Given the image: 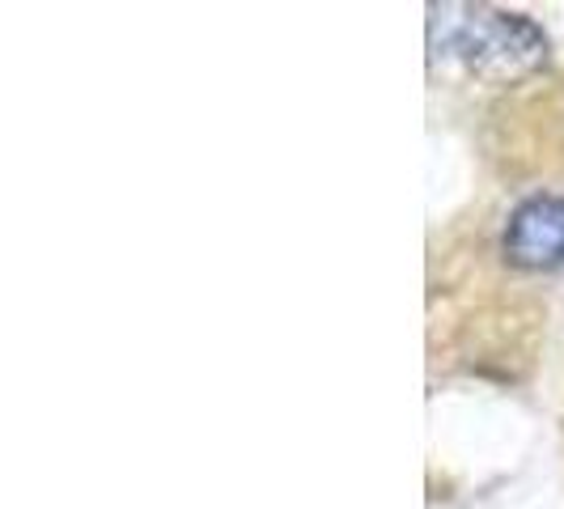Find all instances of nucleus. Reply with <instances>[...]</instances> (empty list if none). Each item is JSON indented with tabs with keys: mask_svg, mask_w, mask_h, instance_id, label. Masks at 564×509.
Listing matches in <instances>:
<instances>
[{
	"mask_svg": "<svg viewBox=\"0 0 564 509\" xmlns=\"http://www.w3.org/2000/svg\"><path fill=\"white\" fill-rule=\"evenodd\" d=\"M433 56L463 59L480 77H518L547 56L535 22L497 9H433Z\"/></svg>",
	"mask_w": 564,
	"mask_h": 509,
	"instance_id": "obj_1",
	"label": "nucleus"
},
{
	"mask_svg": "<svg viewBox=\"0 0 564 509\" xmlns=\"http://www.w3.org/2000/svg\"><path fill=\"white\" fill-rule=\"evenodd\" d=\"M506 259L522 272H552L564 263V196H531L506 226Z\"/></svg>",
	"mask_w": 564,
	"mask_h": 509,
	"instance_id": "obj_2",
	"label": "nucleus"
}]
</instances>
